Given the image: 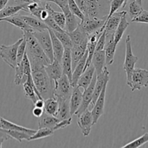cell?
I'll return each mask as SVG.
<instances>
[{
	"label": "cell",
	"instance_id": "5bb4252c",
	"mask_svg": "<svg viewBox=\"0 0 148 148\" xmlns=\"http://www.w3.org/2000/svg\"><path fill=\"white\" fill-rule=\"evenodd\" d=\"M108 83L106 84L103 88L101 94L98 96L96 102L94 104L92 110L91 111L92 119H93V124H97V122L99 120L100 117L103 114L104 112V106H105V101H106V88Z\"/></svg>",
	"mask_w": 148,
	"mask_h": 148
},
{
	"label": "cell",
	"instance_id": "ba28073f",
	"mask_svg": "<svg viewBox=\"0 0 148 148\" xmlns=\"http://www.w3.org/2000/svg\"><path fill=\"white\" fill-rule=\"evenodd\" d=\"M54 89L53 95L57 98H70L73 87L70 81L64 74L57 80L53 81Z\"/></svg>",
	"mask_w": 148,
	"mask_h": 148
},
{
	"label": "cell",
	"instance_id": "52a82bcc",
	"mask_svg": "<svg viewBox=\"0 0 148 148\" xmlns=\"http://www.w3.org/2000/svg\"><path fill=\"white\" fill-rule=\"evenodd\" d=\"M128 86L130 87L132 92L141 90L143 88H147L148 86V71L147 69L134 68Z\"/></svg>",
	"mask_w": 148,
	"mask_h": 148
},
{
	"label": "cell",
	"instance_id": "44dd1931",
	"mask_svg": "<svg viewBox=\"0 0 148 148\" xmlns=\"http://www.w3.org/2000/svg\"><path fill=\"white\" fill-rule=\"evenodd\" d=\"M82 100V92L77 86L73 88L70 98H69V107H70L71 116L75 115V113L79 108Z\"/></svg>",
	"mask_w": 148,
	"mask_h": 148
},
{
	"label": "cell",
	"instance_id": "7dc6e473",
	"mask_svg": "<svg viewBox=\"0 0 148 148\" xmlns=\"http://www.w3.org/2000/svg\"><path fill=\"white\" fill-rule=\"evenodd\" d=\"M72 117L69 119H63V120H59V122L56 124V126L53 128V131H56V130H62V129L66 128V127L69 126L72 123Z\"/></svg>",
	"mask_w": 148,
	"mask_h": 148
},
{
	"label": "cell",
	"instance_id": "f546056e",
	"mask_svg": "<svg viewBox=\"0 0 148 148\" xmlns=\"http://www.w3.org/2000/svg\"><path fill=\"white\" fill-rule=\"evenodd\" d=\"M127 12L125 11L124 14H123V15L121 16L119 24L118 27H117L115 33H114V42H115V43L116 45H118L119 43L121 41L124 32H125V30L127 29L128 26L130 25V23L127 21Z\"/></svg>",
	"mask_w": 148,
	"mask_h": 148
},
{
	"label": "cell",
	"instance_id": "e575fe53",
	"mask_svg": "<svg viewBox=\"0 0 148 148\" xmlns=\"http://www.w3.org/2000/svg\"><path fill=\"white\" fill-rule=\"evenodd\" d=\"M123 9H125V11L132 19L138 15L143 10V5L139 4L136 0H127Z\"/></svg>",
	"mask_w": 148,
	"mask_h": 148
},
{
	"label": "cell",
	"instance_id": "f1b7e54d",
	"mask_svg": "<svg viewBox=\"0 0 148 148\" xmlns=\"http://www.w3.org/2000/svg\"><path fill=\"white\" fill-rule=\"evenodd\" d=\"M0 127H1V129L4 130H20V131H23L27 133L30 135H33L36 131L35 130L26 128V127H22V126L18 125V124L11 122V121L5 119L1 116H0Z\"/></svg>",
	"mask_w": 148,
	"mask_h": 148
},
{
	"label": "cell",
	"instance_id": "11a10c76",
	"mask_svg": "<svg viewBox=\"0 0 148 148\" xmlns=\"http://www.w3.org/2000/svg\"><path fill=\"white\" fill-rule=\"evenodd\" d=\"M8 1L9 0H0V11L7 6Z\"/></svg>",
	"mask_w": 148,
	"mask_h": 148
},
{
	"label": "cell",
	"instance_id": "c3c4849f",
	"mask_svg": "<svg viewBox=\"0 0 148 148\" xmlns=\"http://www.w3.org/2000/svg\"><path fill=\"white\" fill-rule=\"evenodd\" d=\"M106 43V32L105 30H103L102 34L98 38V41H97L96 46H95V51H100V50H103L104 46H105Z\"/></svg>",
	"mask_w": 148,
	"mask_h": 148
},
{
	"label": "cell",
	"instance_id": "8992f818",
	"mask_svg": "<svg viewBox=\"0 0 148 148\" xmlns=\"http://www.w3.org/2000/svg\"><path fill=\"white\" fill-rule=\"evenodd\" d=\"M33 35L38 40L40 47L43 49L44 53L48 56L51 62L53 61V53L52 49L51 39L48 29L43 30H34Z\"/></svg>",
	"mask_w": 148,
	"mask_h": 148
},
{
	"label": "cell",
	"instance_id": "74e56055",
	"mask_svg": "<svg viewBox=\"0 0 148 148\" xmlns=\"http://www.w3.org/2000/svg\"><path fill=\"white\" fill-rule=\"evenodd\" d=\"M53 33L56 35V37L58 38V39L60 40L61 43L64 46V47L70 49H72V46H73V43H72V40L71 39L68 32H66V30H64V31L61 32L53 31Z\"/></svg>",
	"mask_w": 148,
	"mask_h": 148
},
{
	"label": "cell",
	"instance_id": "f5cc1de1",
	"mask_svg": "<svg viewBox=\"0 0 148 148\" xmlns=\"http://www.w3.org/2000/svg\"><path fill=\"white\" fill-rule=\"evenodd\" d=\"M33 104H34L35 107H39V108H43V106H44V100L38 99Z\"/></svg>",
	"mask_w": 148,
	"mask_h": 148
},
{
	"label": "cell",
	"instance_id": "2e32d148",
	"mask_svg": "<svg viewBox=\"0 0 148 148\" xmlns=\"http://www.w3.org/2000/svg\"><path fill=\"white\" fill-rule=\"evenodd\" d=\"M125 10L115 12L105 22L104 24V30H105L106 35H114L119 24L121 16L124 13Z\"/></svg>",
	"mask_w": 148,
	"mask_h": 148
},
{
	"label": "cell",
	"instance_id": "816d5d0a",
	"mask_svg": "<svg viewBox=\"0 0 148 148\" xmlns=\"http://www.w3.org/2000/svg\"><path fill=\"white\" fill-rule=\"evenodd\" d=\"M49 12H48L44 7V9H43V10L41 11V12H40V18H39V19H40V20H42V21L43 22L45 20H46V18H47L48 17H49Z\"/></svg>",
	"mask_w": 148,
	"mask_h": 148
},
{
	"label": "cell",
	"instance_id": "9c48e42d",
	"mask_svg": "<svg viewBox=\"0 0 148 148\" xmlns=\"http://www.w3.org/2000/svg\"><path fill=\"white\" fill-rule=\"evenodd\" d=\"M15 75H14V82L16 85H23L26 82L27 77L31 75V66L30 61L26 53L24 54L21 62L15 67Z\"/></svg>",
	"mask_w": 148,
	"mask_h": 148
},
{
	"label": "cell",
	"instance_id": "d590c367",
	"mask_svg": "<svg viewBox=\"0 0 148 148\" xmlns=\"http://www.w3.org/2000/svg\"><path fill=\"white\" fill-rule=\"evenodd\" d=\"M59 108V102L55 96L44 100L43 111L45 113L56 116Z\"/></svg>",
	"mask_w": 148,
	"mask_h": 148
},
{
	"label": "cell",
	"instance_id": "e0dca14e",
	"mask_svg": "<svg viewBox=\"0 0 148 148\" xmlns=\"http://www.w3.org/2000/svg\"><path fill=\"white\" fill-rule=\"evenodd\" d=\"M95 73V67L91 63L88 67L86 68L85 71L82 72L81 76L79 77V79L77 83V86L79 88H82L85 90L87 89L89 85L90 84L91 81H92V77H93Z\"/></svg>",
	"mask_w": 148,
	"mask_h": 148
},
{
	"label": "cell",
	"instance_id": "ee69618b",
	"mask_svg": "<svg viewBox=\"0 0 148 148\" xmlns=\"http://www.w3.org/2000/svg\"><path fill=\"white\" fill-rule=\"evenodd\" d=\"M26 51V40L25 38L23 37V40L21 43L19 45L18 48H17V65L21 62L22 59H23L24 54L25 53Z\"/></svg>",
	"mask_w": 148,
	"mask_h": 148
},
{
	"label": "cell",
	"instance_id": "680465c9",
	"mask_svg": "<svg viewBox=\"0 0 148 148\" xmlns=\"http://www.w3.org/2000/svg\"><path fill=\"white\" fill-rule=\"evenodd\" d=\"M108 1H110V0H108Z\"/></svg>",
	"mask_w": 148,
	"mask_h": 148
},
{
	"label": "cell",
	"instance_id": "ab89813d",
	"mask_svg": "<svg viewBox=\"0 0 148 148\" xmlns=\"http://www.w3.org/2000/svg\"><path fill=\"white\" fill-rule=\"evenodd\" d=\"M53 133H54V131H53L52 129L39 128L38 130L36 131V132H35L33 135L30 136L29 141L46 138V137H50V136L53 135Z\"/></svg>",
	"mask_w": 148,
	"mask_h": 148
},
{
	"label": "cell",
	"instance_id": "6da1fadb",
	"mask_svg": "<svg viewBox=\"0 0 148 148\" xmlns=\"http://www.w3.org/2000/svg\"><path fill=\"white\" fill-rule=\"evenodd\" d=\"M23 37L26 40L25 53L30 61L31 70L45 67L51 63L33 35V33L23 32Z\"/></svg>",
	"mask_w": 148,
	"mask_h": 148
},
{
	"label": "cell",
	"instance_id": "836d02e7",
	"mask_svg": "<svg viewBox=\"0 0 148 148\" xmlns=\"http://www.w3.org/2000/svg\"><path fill=\"white\" fill-rule=\"evenodd\" d=\"M69 33V36H70L71 39L72 40L73 45H77L81 44V43H88V36L86 33L84 32L82 28L81 27L80 25L77 26L75 30L73 31L70 32Z\"/></svg>",
	"mask_w": 148,
	"mask_h": 148
},
{
	"label": "cell",
	"instance_id": "9f6ffc18",
	"mask_svg": "<svg viewBox=\"0 0 148 148\" xmlns=\"http://www.w3.org/2000/svg\"><path fill=\"white\" fill-rule=\"evenodd\" d=\"M0 137H8V138L10 139L9 136L6 134L5 132L4 131V130L1 129V127H0Z\"/></svg>",
	"mask_w": 148,
	"mask_h": 148
},
{
	"label": "cell",
	"instance_id": "8fae6325",
	"mask_svg": "<svg viewBox=\"0 0 148 148\" xmlns=\"http://www.w3.org/2000/svg\"><path fill=\"white\" fill-rule=\"evenodd\" d=\"M96 77L97 75L96 73H95L90 84L89 86L87 88V89L84 90L83 93H82V103H81V105L80 106H79V108H78L77 112L75 113V115L79 116V114H81L82 112H84L85 110L88 109L89 106L90 105L91 101H92V95H93L94 88H95V82H96Z\"/></svg>",
	"mask_w": 148,
	"mask_h": 148
},
{
	"label": "cell",
	"instance_id": "f6af8a7d",
	"mask_svg": "<svg viewBox=\"0 0 148 148\" xmlns=\"http://www.w3.org/2000/svg\"><path fill=\"white\" fill-rule=\"evenodd\" d=\"M43 23H44L45 24L48 26V27H49V29L53 30V31L61 32V31H64V30H63V29L61 28V27H59L57 24H56V22L53 20V19L52 18L50 15H49V17H48L47 18L44 20V21H43Z\"/></svg>",
	"mask_w": 148,
	"mask_h": 148
},
{
	"label": "cell",
	"instance_id": "9a60e30c",
	"mask_svg": "<svg viewBox=\"0 0 148 148\" xmlns=\"http://www.w3.org/2000/svg\"><path fill=\"white\" fill-rule=\"evenodd\" d=\"M117 45L114 42V35H106L104 51L106 56V65L111 66L114 62V56Z\"/></svg>",
	"mask_w": 148,
	"mask_h": 148
},
{
	"label": "cell",
	"instance_id": "f907efd6",
	"mask_svg": "<svg viewBox=\"0 0 148 148\" xmlns=\"http://www.w3.org/2000/svg\"><path fill=\"white\" fill-rule=\"evenodd\" d=\"M33 115L36 118H39L40 116H41L42 114H43L44 111H43V108H39V107H34V108L33 109Z\"/></svg>",
	"mask_w": 148,
	"mask_h": 148
},
{
	"label": "cell",
	"instance_id": "4316f807",
	"mask_svg": "<svg viewBox=\"0 0 148 148\" xmlns=\"http://www.w3.org/2000/svg\"><path fill=\"white\" fill-rule=\"evenodd\" d=\"M18 16L30 27L34 30H43L45 29H48V26L43 23L42 20H39L37 17L33 15H21L19 14Z\"/></svg>",
	"mask_w": 148,
	"mask_h": 148
},
{
	"label": "cell",
	"instance_id": "8d00e7d4",
	"mask_svg": "<svg viewBox=\"0 0 148 148\" xmlns=\"http://www.w3.org/2000/svg\"><path fill=\"white\" fill-rule=\"evenodd\" d=\"M6 134L9 136L10 138H12L14 140H17L19 143H22L23 140H27L29 141L30 140V136L27 133L25 132L20 131V130H4Z\"/></svg>",
	"mask_w": 148,
	"mask_h": 148
},
{
	"label": "cell",
	"instance_id": "b9f144b4",
	"mask_svg": "<svg viewBox=\"0 0 148 148\" xmlns=\"http://www.w3.org/2000/svg\"><path fill=\"white\" fill-rule=\"evenodd\" d=\"M127 0H110V10L106 15V20L112 15L114 13L116 12L120 8H123Z\"/></svg>",
	"mask_w": 148,
	"mask_h": 148
},
{
	"label": "cell",
	"instance_id": "ac0fdd59",
	"mask_svg": "<svg viewBox=\"0 0 148 148\" xmlns=\"http://www.w3.org/2000/svg\"><path fill=\"white\" fill-rule=\"evenodd\" d=\"M30 1H23L22 3H19L17 5L6 6L4 8L0 11V20L5 17H11L17 14L20 11L27 12V4Z\"/></svg>",
	"mask_w": 148,
	"mask_h": 148
},
{
	"label": "cell",
	"instance_id": "484cf974",
	"mask_svg": "<svg viewBox=\"0 0 148 148\" xmlns=\"http://www.w3.org/2000/svg\"><path fill=\"white\" fill-rule=\"evenodd\" d=\"M62 12L64 14L65 16V21H66V25H65V30L68 33L73 31L77 27V26L80 24L81 20L79 17H77L74 14H72V12L69 10V9H66V10L63 11Z\"/></svg>",
	"mask_w": 148,
	"mask_h": 148
},
{
	"label": "cell",
	"instance_id": "d6a6232c",
	"mask_svg": "<svg viewBox=\"0 0 148 148\" xmlns=\"http://www.w3.org/2000/svg\"><path fill=\"white\" fill-rule=\"evenodd\" d=\"M87 56H88V51H87L86 50L84 56H82V59L79 60V62H78L77 64L76 65V66H75V69H74V71L72 72V80H71V84H72L73 88L77 86V83L78 79H79V77L81 76L82 72H84V68H85Z\"/></svg>",
	"mask_w": 148,
	"mask_h": 148
},
{
	"label": "cell",
	"instance_id": "3957f363",
	"mask_svg": "<svg viewBox=\"0 0 148 148\" xmlns=\"http://www.w3.org/2000/svg\"><path fill=\"white\" fill-rule=\"evenodd\" d=\"M126 52H125V59H124V71L127 75V84L129 85L131 81L132 74L133 70L134 69L136 63L138 61V57L134 55L132 51V40L130 35H128L126 38Z\"/></svg>",
	"mask_w": 148,
	"mask_h": 148
},
{
	"label": "cell",
	"instance_id": "603a6c76",
	"mask_svg": "<svg viewBox=\"0 0 148 148\" xmlns=\"http://www.w3.org/2000/svg\"><path fill=\"white\" fill-rule=\"evenodd\" d=\"M87 44L88 43H81V44L73 45L72 48L71 49V57H72V69H75L76 65L79 62L85 51L87 50Z\"/></svg>",
	"mask_w": 148,
	"mask_h": 148
},
{
	"label": "cell",
	"instance_id": "5b68a950",
	"mask_svg": "<svg viewBox=\"0 0 148 148\" xmlns=\"http://www.w3.org/2000/svg\"><path fill=\"white\" fill-rule=\"evenodd\" d=\"M85 17H98L101 10L100 0H75Z\"/></svg>",
	"mask_w": 148,
	"mask_h": 148
},
{
	"label": "cell",
	"instance_id": "4dcf8cb0",
	"mask_svg": "<svg viewBox=\"0 0 148 148\" xmlns=\"http://www.w3.org/2000/svg\"><path fill=\"white\" fill-rule=\"evenodd\" d=\"M44 7L45 9L49 12V15L53 19V20L56 22V24H57L61 28L65 30L66 21H65L64 14L62 12H56L55 11V10H53V9L52 8L51 4H49V2H45Z\"/></svg>",
	"mask_w": 148,
	"mask_h": 148
},
{
	"label": "cell",
	"instance_id": "f35d334b",
	"mask_svg": "<svg viewBox=\"0 0 148 148\" xmlns=\"http://www.w3.org/2000/svg\"><path fill=\"white\" fill-rule=\"evenodd\" d=\"M41 2H36V1H30L27 4V12L30 13L31 15L40 18V14L42 10L44 9V6L41 5ZM40 20V19H39Z\"/></svg>",
	"mask_w": 148,
	"mask_h": 148
},
{
	"label": "cell",
	"instance_id": "d4e9b609",
	"mask_svg": "<svg viewBox=\"0 0 148 148\" xmlns=\"http://www.w3.org/2000/svg\"><path fill=\"white\" fill-rule=\"evenodd\" d=\"M91 63L95 67L96 75H99L100 73L103 72V68L106 66V56L104 49L103 50L95 51Z\"/></svg>",
	"mask_w": 148,
	"mask_h": 148
},
{
	"label": "cell",
	"instance_id": "30bf717a",
	"mask_svg": "<svg viewBox=\"0 0 148 148\" xmlns=\"http://www.w3.org/2000/svg\"><path fill=\"white\" fill-rule=\"evenodd\" d=\"M107 15V14H106ZM106 15L103 18L98 17H84L80 23V26L85 33L89 36L90 35L97 31H103L104 30V24L106 20Z\"/></svg>",
	"mask_w": 148,
	"mask_h": 148
},
{
	"label": "cell",
	"instance_id": "1f68e13d",
	"mask_svg": "<svg viewBox=\"0 0 148 148\" xmlns=\"http://www.w3.org/2000/svg\"><path fill=\"white\" fill-rule=\"evenodd\" d=\"M59 121V119L57 117L43 112L41 116L38 118V127L39 128H49L53 130V128Z\"/></svg>",
	"mask_w": 148,
	"mask_h": 148
},
{
	"label": "cell",
	"instance_id": "bcb514c9",
	"mask_svg": "<svg viewBox=\"0 0 148 148\" xmlns=\"http://www.w3.org/2000/svg\"><path fill=\"white\" fill-rule=\"evenodd\" d=\"M132 23H146L148 24V11L143 10L138 15L133 17L132 19Z\"/></svg>",
	"mask_w": 148,
	"mask_h": 148
},
{
	"label": "cell",
	"instance_id": "60d3db41",
	"mask_svg": "<svg viewBox=\"0 0 148 148\" xmlns=\"http://www.w3.org/2000/svg\"><path fill=\"white\" fill-rule=\"evenodd\" d=\"M148 143V132L145 133L141 137H138L136 140H133L131 143L125 145L122 147V148H138L141 146L144 145L145 144Z\"/></svg>",
	"mask_w": 148,
	"mask_h": 148
},
{
	"label": "cell",
	"instance_id": "83f0119b",
	"mask_svg": "<svg viewBox=\"0 0 148 148\" xmlns=\"http://www.w3.org/2000/svg\"><path fill=\"white\" fill-rule=\"evenodd\" d=\"M0 22H7V23H10V24L13 25L14 26L19 27L21 29L23 32H30V33H33L34 30L30 26L27 25L21 18L18 16V13L14 15L11 16V17H5L0 20Z\"/></svg>",
	"mask_w": 148,
	"mask_h": 148
},
{
	"label": "cell",
	"instance_id": "7c38bea8",
	"mask_svg": "<svg viewBox=\"0 0 148 148\" xmlns=\"http://www.w3.org/2000/svg\"><path fill=\"white\" fill-rule=\"evenodd\" d=\"M109 71L107 69V66H106L103 68V70L101 73H100L99 75H97L96 82H95V88H94L93 95H92V101H91L90 103L92 106L96 102L104 85L108 83V81H109Z\"/></svg>",
	"mask_w": 148,
	"mask_h": 148
},
{
	"label": "cell",
	"instance_id": "277c9868",
	"mask_svg": "<svg viewBox=\"0 0 148 148\" xmlns=\"http://www.w3.org/2000/svg\"><path fill=\"white\" fill-rule=\"evenodd\" d=\"M23 37L11 45L0 46V56L1 59L12 69H15L17 66V51L19 45L23 40Z\"/></svg>",
	"mask_w": 148,
	"mask_h": 148
},
{
	"label": "cell",
	"instance_id": "db71d44e",
	"mask_svg": "<svg viewBox=\"0 0 148 148\" xmlns=\"http://www.w3.org/2000/svg\"><path fill=\"white\" fill-rule=\"evenodd\" d=\"M17 2L20 1H36V2H52L53 3V0H15Z\"/></svg>",
	"mask_w": 148,
	"mask_h": 148
},
{
	"label": "cell",
	"instance_id": "681fc988",
	"mask_svg": "<svg viewBox=\"0 0 148 148\" xmlns=\"http://www.w3.org/2000/svg\"><path fill=\"white\" fill-rule=\"evenodd\" d=\"M53 3L56 4L62 10V12L69 8L68 0H53Z\"/></svg>",
	"mask_w": 148,
	"mask_h": 148
},
{
	"label": "cell",
	"instance_id": "6f0895ef",
	"mask_svg": "<svg viewBox=\"0 0 148 148\" xmlns=\"http://www.w3.org/2000/svg\"><path fill=\"white\" fill-rule=\"evenodd\" d=\"M136 1H137L140 4L143 5V0H136Z\"/></svg>",
	"mask_w": 148,
	"mask_h": 148
},
{
	"label": "cell",
	"instance_id": "ffe728a7",
	"mask_svg": "<svg viewBox=\"0 0 148 148\" xmlns=\"http://www.w3.org/2000/svg\"><path fill=\"white\" fill-rule=\"evenodd\" d=\"M61 64L62 66V70L63 74L66 75L69 81L72 80V57H71V49L64 48V51L63 56H62Z\"/></svg>",
	"mask_w": 148,
	"mask_h": 148
},
{
	"label": "cell",
	"instance_id": "7402d4cb",
	"mask_svg": "<svg viewBox=\"0 0 148 148\" xmlns=\"http://www.w3.org/2000/svg\"><path fill=\"white\" fill-rule=\"evenodd\" d=\"M45 70H46L48 76L53 81L57 80L63 75L62 64L56 59H53L51 63L45 66Z\"/></svg>",
	"mask_w": 148,
	"mask_h": 148
},
{
	"label": "cell",
	"instance_id": "7bdbcfd3",
	"mask_svg": "<svg viewBox=\"0 0 148 148\" xmlns=\"http://www.w3.org/2000/svg\"><path fill=\"white\" fill-rule=\"evenodd\" d=\"M68 6H69V10L72 12V14H74L75 15H76L77 17H79L81 20V21L83 20L85 16L82 14L81 10H79V7L77 6V3L75 2V0H68Z\"/></svg>",
	"mask_w": 148,
	"mask_h": 148
},
{
	"label": "cell",
	"instance_id": "d6986e66",
	"mask_svg": "<svg viewBox=\"0 0 148 148\" xmlns=\"http://www.w3.org/2000/svg\"><path fill=\"white\" fill-rule=\"evenodd\" d=\"M49 31V34H50L51 39V43H52V49H53V59L57 60L58 62H62V56H63L64 51V47L61 43L60 40L58 39L56 35L54 34L53 31L51 29L48 28Z\"/></svg>",
	"mask_w": 148,
	"mask_h": 148
},
{
	"label": "cell",
	"instance_id": "4fadbf2b",
	"mask_svg": "<svg viewBox=\"0 0 148 148\" xmlns=\"http://www.w3.org/2000/svg\"><path fill=\"white\" fill-rule=\"evenodd\" d=\"M77 124L82 134L85 137H88L90 133L92 125H94L92 114L88 108L78 116Z\"/></svg>",
	"mask_w": 148,
	"mask_h": 148
},
{
	"label": "cell",
	"instance_id": "7a4b0ae2",
	"mask_svg": "<svg viewBox=\"0 0 148 148\" xmlns=\"http://www.w3.org/2000/svg\"><path fill=\"white\" fill-rule=\"evenodd\" d=\"M32 77L36 90L43 100L53 97L54 82L48 76L45 67L32 69Z\"/></svg>",
	"mask_w": 148,
	"mask_h": 148
},
{
	"label": "cell",
	"instance_id": "cb8c5ba5",
	"mask_svg": "<svg viewBox=\"0 0 148 148\" xmlns=\"http://www.w3.org/2000/svg\"><path fill=\"white\" fill-rule=\"evenodd\" d=\"M57 100L59 102V108L56 117H57L59 120L71 118L72 116L70 114L69 98H57Z\"/></svg>",
	"mask_w": 148,
	"mask_h": 148
}]
</instances>
